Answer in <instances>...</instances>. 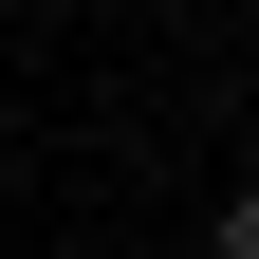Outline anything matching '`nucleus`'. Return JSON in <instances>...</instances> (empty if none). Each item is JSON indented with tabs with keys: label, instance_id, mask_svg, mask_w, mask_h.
Segmentation results:
<instances>
[{
	"label": "nucleus",
	"instance_id": "f257e3e1",
	"mask_svg": "<svg viewBox=\"0 0 259 259\" xmlns=\"http://www.w3.org/2000/svg\"><path fill=\"white\" fill-rule=\"evenodd\" d=\"M222 259H259V185H241V204H222Z\"/></svg>",
	"mask_w": 259,
	"mask_h": 259
}]
</instances>
